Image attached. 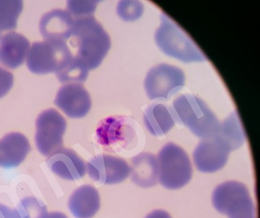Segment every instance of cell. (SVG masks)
<instances>
[{
    "instance_id": "cell-15",
    "label": "cell",
    "mask_w": 260,
    "mask_h": 218,
    "mask_svg": "<svg viewBox=\"0 0 260 218\" xmlns=\"http://www.w3.org/2000/svg\"><path fill=\"white\" fill-rule=\"evenodd\" d=\"M30 49L25 36L17 33L6 34L0 39V64L10 70L21 66Z\"/></svg>"
},
{
    "instance_id": "cell-24",
    "label": "cell",
    "mask_w": 260,
    "mask_h": 218,
    "mask_svg": "<svg viewBox=\"0 0 260 218\" xmlns=\"http://www.w3.org/2000/svg\"><path fill=\"white\" fill-rule=\"evenodd\" d=\"M144 11L143 4L138 1H121L117 7V13L123 20L134 21L140 18Z\"/></svg>"
},
{
    "instance_id": "cell-12",
    "label": "cell",
    "mask_w": 260,
    "mask_h": 218,
    "mask_svg": "<svg viewBox=\"0 0 260 218\" xmlns=\"http://www.w3.org/2000/svg\"><path fill=\"white\" fill-rule=\"evenodd\" d=\"M49 169L61 178L68 180H77L86 173L84 161L72 149L61 148L49 155L47 161Z\"/></svg>"
},
{
    "instance_id": "cell-27",
    "label": "cell",
    "mask_w": 260,
    "mask_h": 218,
    "mask_svg": "<svg viewBox=\"0 0 260 218\" xmlns=\"http://www.w3.org/2000/svg\"><path fill=\"white\" fill-rule=\"evenodd\" d=\"M145 218H172V217L167 211L158 209L152 211Z\"/></svg>"
},
{
    "instance_id": "cell-20",
    "label": "cell",
    "mask_w": 260,
    "mask_h": 218,
    "mask_svg": "<svg viewBox=\"0 0 260 218\" xmlns=\"http://www.w3.org/2000/svg\"><path fill=\"white\" fill-rule=\"evenodd\" d=\"M46 212L45 205L34 197L22 199L15 208L0 204V218H41Z\"/></svg>"
},
{
    "instance_id": "cell-8",
    "label": "cell",
    "mask_w": 260,
    "mask_h": 218,
    "mask_svg": "<svg viewBox=\"0 0 260 218\" xmlns=\"http://www.w3.org/2000/svg\"><path fill=\"white\" fill-rule=\"evenodd\" d=\"M36 126V145L41 154L49 157L63 148L67 122L58 111L49 109L42 112Z\"/></svg>"
},
{
    "instance_id": "cell-4",
    "label": "cell",
    "mask_w": 260,
    "mask_h": 218,
    "mask_svg": "<svg viewBox=\"0 0 260 218\" xmlns=\"http://www.w3.org/2000/svg\"><path fill=\"white\" fill-rule=\"evenodd\" d=\"M158 180L164 188L178 190L187 185L193 169L188 155L179 146L169 143L158 154Z\"/></svg>"
},
{
    "instance_id": "cell-16",
    "label": "cell",
    "mask_w": 260,
    "mask_h": 218,
    "mask_svg": "<svg viewBox=\"0 0 260 218\" xmlns=\"http://www.w3.org/2000/svg\"><path fill=\"white\" fill-rule=\"evenodd\" d=\"M31 149L25 136L11 133L0 139V167L11 169L20 166Z\"/></svg>"
},
{
    "instance_id": "cell-6",
    "label": "cell",
    "mask_w": 260,
    "mask_h": 218,
    "mask_svg": "<svg viewBox=\"0 0 260 218\" xmlns=\"http://www.w3.org/2000/svg\"><path fill=\"white\" fill-rule=\"evenodd\" d=\"M72 54L66 42L45 40L33 43L27 55L28 70L37 74L54 73L62 70L72 59Z\"/></svg>"
},
{
    "instance_id": "cell-5",
    "label": "cell",
    "mask_w": 260,
    "mask_h": 218,
    "mask_svg": "<svg viewBox=\"0 0 260 218\" xmlns=\"http://www.w3.org/2000/svg\"><path fill=\"white\" fill-rule=\"evenodd\" d=\"M212 202L216 210L229 218H256L255 205L242 183L228 181L216 186Z\"/></svg>"
},
{
    "instance_id": "cell-17",
    "label": "cell",
    "mask_w": 260,
    "mask_h": 218,
    "mask_svg": "<svg viewBox=\"0 0 260 218\" xmlns=\"http://www.w3.org/2000/svg\"><path fill=\"white\" fill-rule=\"evenodd\" d=\"M68 207L73 216L77 218L93 217L101 207L98 191L90 185L80 186L71 196Z\"/></svg>"
},
{
    "instance_id": "cell-7",
    "label": "cell",
    "mask_w": 260,
    "mask_h": 218,
    "mask_svg": "<svg viewBox=\"0 0 260 218\" xmlns=\"http://www.w3.org/2000/svg\"><path fill=\"white\" fill-rule=\"evenodd\" d=\"M185 82V75L180 68L162 64L148 71L145 89L151 101H167L182 89Z\"/></svg>"
},
{
    "instance_id": "cell-28",
    "label": "cell",
    "mask_w": 260,
    "mask_h": 218,
    "mask_svg": "<svg viewBox=\"0 0 260 218\" xmlns=\"http://www.w3.org/2000/svg\"><path fill=\"white\" fill-rule=\"evenodd\" d=\"M42 218H68V217L62 213L55 211V212H47Z\"/></svg>"
},
{
    "instance_id": "cell-3",
    "label": "cell",
    "mask_w": 260,
    "mask_h": 218,
    "mask_svg": "<svg viewBox=\"0 0 260 218\" xmlns=\"http://www.w3.org/2000/svg\"><path fill=\"white\" fill-rule=\"evenodd\" d=\"M154 39L160 51L184 63L208 60L191 37L165 12L160 15V24L156 31Z\"/></svg>"
},
{
    "instance_id": "cell-26",
    "label": "cell",
    "mask_w": 260,
    "mask_h": 218,
    "mask_svg": "<svg viewBox=\"0 0 260 218\" xmlns=\"http://www.w3.org/2000/svg\"><path fill=\"white\" fill-rule=\"evenodd\" d=\"M13 84V74L0 66V99L8 94Z\"/></svg>"
},
{
    "instance_id": "cell-2",
    "label": "cell",
    "mask_w": 260,
    "mask_h": 218,
    "mask_svg": "<svg viewBox=\"0 0 260 218\" xmlns=\"http://www.w3.org/2000/svg\"><path fill=\"white\" fill-rule=\"evenodd\" d=\"M176 123L189 129L202 139L217 134L221 122L202 99L193 95L178 96L173 101Z\"/></svg>"
},
{
    "instance_id": "cell-25",
    "label": "cell",
    "mask_w": 260,
    "mask_h": 218,
    "mask_svg": "<svg viewBox=\"0 0 260 218\" xmlns=\"http://www.w3.org/2000/svg\"><path fill=\"white\" fill-rule=\"evenodd\" d=\"M97 1H68V11L75 19L93 16L96 8Z\"/></svg>"
},
{
    "instance_id": "cell-10",
    "label": "cell",
    "mask_w": 260,
    "mask_h": 218,
    "mask_svg": "<svg viewBox=\"0 0 260 218\" xmlns=\"http://www.w3.org/2000/svg\"><path fill=\"white\" fill-rule=\"evenodd\" d=\"M86 167L90 178L108 185L124 181L132 171L125 160L108 154L97 155L89 162Z\"/></svg>"
},
{
    "instance_id": "cell-9",
    "label": "cell",
    "mask_w": 260,
    "mask_h": 218,
    "mask_svg": "<svg viewBox=\"0 0 260 218\" xmlns=\"http://www.w3.org/2000/svg\"><path fill=\"white\" fill-rule=\"evenodd\" d=\"M231 149L217 134L202 139L193 152L197 170L203 173L219 171L226 164Z\"/></svg>"
},
{
    "instance_id": "cell-11",
    "label": "cell",
    "mask_w": 260,
    "mask_h": 218,
    "mask_svg": "<svg viewBox=\"0 0 260 218\" xmlns=\"http://www.w3.org/2000/svg\"><path fill=\"white\" fill-rule=\"evenodd\" d=\"M54 104L69 117L79 119L85 116L91 107L89 93L80 84H67L59 89Z\"/></svg>"
},
{
    "instance_id": "cell-22",
    "label": "cell",
    "mask_w": 260,
    "mask_h": 218,
    "mask_svg": "<svg viewBox=\"0 0 260 218\" xmlns=\"http://www.w3.org/2000/svg\"><path fill=\"white\" fill-rule=\"evenodd\" d=\"M23 8L22 1H0V39L16 29Z\"/></svg>"
},
{
    "instance_id": "cell-13",
    "label": "cell",
    "mask_w": 260,
    "mask_h": 218,
    "mask_svg": "<svg viewBox=\"0 0 260 218\" xmlns=\"http://www.w3.org/2000/svg\"><path fill=\"white\" fill-rule=\"evenodd\" d=\"M75 21L67 10H53L41 18L40 33L45 40L66 42L72 36Z\"/></svg>"
},
{
    "instance_id": "cell-21",
    "label": "cell",
    "mask_w": 260,
    "mask_h": 218,
    "mask_svg": "<svg viewBox=\"0 0 260 218\" xmlns=\"http://www.w3.org/2000/svg\"><path fill=\"white\" fill-rule=\"evenodd\" d=\"M232 151L242 146L246 140L245 131L237 111H234L222 123L217 133Z\"/></svg>"
},
{
    "instance_id": "cell-23",
    "label": "cell",
    "mask_w": 260,
    "mask_h": 218,
    "mask_svg": "<svg viewBox=\"0 0 260 218\" xmlns=\"http://www.w3.org/2000/svg\"><path fill=\"white\" fill-rule=\"evenodd\" d=\"M88 74L87 68L74 55L72 59L56 76L60 83L80 84L87 79Z\"/></svg>"
},
{
    "instance_id": "cell-14",
    "label": "cell",
    "mask_w": 260,
    "mask_h": 218,
    "mask_svg": "<svg viewBox=\"0 0 260 218\" xmlns=\"http://www.w3.org/2000/svg\"><path fill=\"white\" fill-rule=\"evenodd\" d=\"M96 134L99 142L103 145L121 142L125 146L133 141L136 134L125 117H109L99 124Z\"/></svg>"
},
{
    "instance_id": "cell-19",
    "label": "cell",
    "mask_w": 260,
    "mask_h": 218,
    "mask_svg": "<svg viewBox=\"0 0 260 218\" xmlns=\"http://www.w3.org/2000/svg\"><path fill=\"white\" fill-rule=\"evenodd\" d=\"M132 181L142 188H151L158 181V164L155 155L142 152L132 160Z\"/></svg>"
},
{
    "instance_id": "cell-1",
    "label": "cell",
    "mask_w": 260,
    "mask_h": 218,
    "mask_svg": "<svg viewBox=\"0 0 260 218\" xmlns=\"http://www.w3.org/2000/svg\"><path fill=\"white\" fill-rule=\"evenodd\" d=\"M71 38L75 57L89 71L101 65L111 47L109 35L94 16L76 19Z\"/></svg>"
},
{
    "instance_id": "cell-18",
    "label": "cell",
    "mask_w": 260,
    "mask_h": 218,
    "mask_svg": "<svg viewBox=\"0 0 260 218\" xmlns=\"http://www.w3.org/2000/svg\"><path fill=\"white\" fill-rule=\"evenodd\" d=\"M144 121L148 132L157 137L166 135L176 123L172 107L157 103L151 104L146 109Z\"/></svg>"
}]
</instances>
